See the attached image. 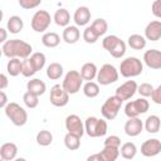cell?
Masks as SVG:
<instances>
[{
  "label": "cell",
  "mask_w": 161,
  "mask_h": 161,
  "mask_svg": "<svg viewBox=\"0 0 161 161\" xmlns=\"http://www.w3.org/2000/svg\"><path fill=\"white\" fill-rule=\"evenodd\" d=\"M52 23V16L47 10H36L31 18L30 26L36 33H44Z\"/></svg>",
  "instance_id": "10"
},
{
  "label": "cell",
  "mask_w": 161,
  "mask_h": 161,
  "mask_svg": "<svg viewBox=\"0 0 161 161\" xmlns=\"http://www.w3.org/2000/svg\"><path fill=\"white\" fill-rule=\"evenodd\" d=\"M64 125H65V128H67L68 133L75 135L78 137H82L86 133L84 123H83V121L80 119V117L78 114H69V116H67Z\"/></svg>",
  "instance_id": "12"
},
{
  "label": "cell",
  "mask_w": 161,
  "mask_h": 161,
  "mask_svg": "<svg viewBox=\"0 0 161 161\" xmlns=\"http://www.w3.org/2000/svg\"><path fill=\"white\" fill-rule=\"evenodd\" d=\"M24 28V21L20 16L18 15H13L8 19V23H6V29L9 33L11 34H18L23 30Z\"/></svg>",
  "instance_id": "25"
},
{
  "label": "cell",
  "mask_w": 161,
  "mask_h": 161,
  "mask_svg": "<svg viewBox=\"0 0 161 161\" xmlns=\"http://www.w3.org/2000/svg\"><path fill=\"white\" fill-rule=\"evenodd\" d=\"M18 146L14 142H5L0 147V157L5 161H13L16 158Z\"/></svg>",
  "instance_id": "19"
},
{
  "label": "cell",
  "mask_w": 161,
  "mask_h": 161,
  "mask_svg": "<svg viewBox=\"0 0 161 161\" xmlns=\"http://www.w3.org/2000/svg\"><path fill=\"white\" fill-rule=\"evenodd\" d=\"M150 102L146 98H137L135 101H130L125 106V114L128 118H136L140 114H143L148 111Z\"/></svg>",
  "instance_id": "8"
},
{
  "label": "cell",
  "mask_w": 161,
  "mask_h": 161,
  "mask_svg": "<svg viewBox=\"0 0 161 161\" xmlns=\"http://www.w3.org/2000/svg\"><path fill=\"white\" fill-rule=\"evenodd\" d=\"M83 89V94L88 98H94L99 94V84L96 82H86L82 87Z\"/></svg>",
  "instance_id": "31"
},
{
  "label": "cell",
  "mask_w": 161,
  "mask_h": 161,
  "mask_svg": "<svg viewBox=\"0 0 161 161\" xmlns=\"http://www.w3.org/2000/svg\"><path fill=\"white\" fill-rule=\"evenodd\" d=\"M143 62L151 69H161V50L148 49L143 53Z\"/></svg>",
  "instance_id": "15"
},
{
  "label": "cell",
  "mask_w": 161,
  "mask_h": 161,
  "mask_svg": "<svg viewBox=\"0 0 161 161\" xmlns=\"http://www.w3.org/2000/svg\"><path fill=\"white\" fill-rule=\"evenodd\" d=\"M151 11L152 14L157 18V19H161V0H155L151 5Z\"/></svg>",
  "instance_id": "43"
},
{
  "label": "cell",
  "mask_w": 161,
  "mask_h": 161,
  "mask_svg": "<svg viewBox=\"0 0 161 161\" xmlns=\"http://www.w3.org/2000/svg\"><path fill=\"white\" fill-rule=\"evenodd\" d=\"M161 152V141L157 138H148L141 145V153L145 157H153Z\"/></svg>",
  "instance_id": "14"
},
{
  "label": "cell",
  "mask_w": 161,
  "mask_h": 161,
  "mask_svg": "<svg viewBox=\"0 0 161 161\" xmlns=\"http://www.w3.org/2000/svg\"><path fill=\"white\" fill-rule=\"evenodd\" d=\"M14 161H26V158H24V157H16Z\"/></svg>",
  "instance_id": "49"
},
{
  "label": "cell",
  "mask_w": 161,
  "mask_h": 161,
  "mask_svg": "<svg viewBox=\"0 0 161 161\" xmlns=\"http://www.w3.org/2000/svg\"><path fill=\"white\" fill-rule=\"evenodd\" d=\"M8 77H6V74H4V73H1V75H0V89L1 91H4L6 87H8Z\"/></svg>",
  "instance_id": "46"
},
{
  "label": "cell",
  "mask_w": 161,
  "mask_h": 161,
  "mask_svg": "<svg viewBox=\"0 0 161 161\" xmlns=\"http://www.w3.org/2000/svg\"><path fill=\"white\" fill-rule=\"evenodd\" d=\"M137 87L138 86L135 80H126L125 83H122L116 88V96L122 101H128L137 92Z\"/></svg>",
  "instance_id": "13"
},
{
  "label": "cell",
  "mask_w": 161,
  "mask_h": 161,
  "mask_svg": "<svg viewBox=\"0 0 161 161\" xmlns=\"http://www.w3.org/2000/svg\"><path fill=\"white\" fill-rule=\"evenodd\" d=\"M36 142H38V145L44 146V147L52 145V142H53V135H52V132L48 131V130L39 131L36 133Z\"/></svg>",
  "instance_id": "34"
},
{
  "label": "cell",
  "mask_w": 161,
  "mask_h": 161,
  "mask_svg": "<svg viewBox=\"0 0 161 161\" xmlns=\"http://www.w3.org/2000/svg\"><path fill=\"white\" fill-rule=\"evenodd\" d=\"M42 43L47 48H55L60 43V36L55 31H48L42 36Z\"/></svg>",
  "instance_id": "28"
},
{
  "label": "cell",
  "mask_w": 161,
  "mask_h": 161,
  "mask_svg": "<svg viewBox=\"0 0 161 161\" xmlns=\"http://www.w3.org/2000/svg\"><path fill=\"white\" fill-rule=\"evenodd\" d=\"M30 59H31V62H33V64H34V67L36 68L38 72L44 68L45 62H47L45 54L42 53V52H35V53H33L31 57H30Z\"/></svg>",
  "instance_id": "36"
},
{
  "label": "cell",
  "mask_w": 161,
  "mask_h": 161,
  "mask_svg": "<svg viewBox=\"0 0 161 161\" xmlns=\"http://www.w3.org/2000/svg\"><path fill=\"white\" fill-rule=\"evenodd\" d=\"M21 69H23V60H20L19 58H13L6 64L8 74H10L11 77H18L19 74H21Z\"/></svg>",
  "instance_id": "30"
},
{
  "label": "cell",
  "mask_w": 161,
  "mask_h": 161,
  "mask_svg": "<svg viewBox=\"0 0 161 161\" xmlns=\"http://www.w3.org/2000/svg\"><path fill=\"white\" fill-rule=\"evenodd\" d=\"M83 40L86 42V43H88V44H93V43H96L97 40H98V38H99V35L96 33V30L89 25V26H87L84 30H83Z\"/></svg>",
  "instance_id": "38"
},
{
  "label": "cell",
  "mask_w": 161,
  "mask_h": 161,
  "mask_svg": "<svg viewBox=\"0 0 161 161\" xmlns=\"http://www.w3.org/2000/svg\"><path fill=\"white\" fill-rule=\"evenodd\" d=\"M122 103H123V101L121 98H118L116 94L108 97L101 107V113H102L103 118L108 119V121L114 119L122 107Z\"/></svg>",
  "instance_id": "6"
},
{
  "label": "cell",
  "mask_w": 161,
  "mask_h": 161,
  "mask_svg": "<svg viewBox=\"0 0 161 161\" xmlns=\"http://www.w3.org/2000/svg\"><path fill=\"white\" fill-rule=\"evenodd\" d=\"M146 40L157 42L161 39V20H152L145 28Z\"/></svg>",
  "instance_id": "16"
},
{
  "label": "cell",
  "mask_w": 161,
  "mask_h": 161,
  "mask_svg": "<svg viewBox=\"0 0 161 161\" xmlns=\"http://www.w3.org/2000/svg\"><path fill=\"white\" fill-rule=\"evenodd\" d=\"M153 86L150 84V83H141L138 87H137V92L140 93V96L142 98H147V97H151L152 96V92H153Z\"/></svg>",
  "instance_id": "40"
},
{
  "label": "cell",
  "mask_w": 161,
  "mask_h": 161,
  "mask_svg": "<svg viewBox=\"0 0 161 161\" xmlns=\"http://www.w3.org/2000/svg\"><path fill=\"white\" fill-rule=\"evenodd\" d=\"M1 161H5V160H3V158H1Z\"/></svg>",
  "instance_id": "50"
},
{
  "label": "cell",
  "mask_w": 161,
  "mask_h": 161,
  "mask_svg": "<svg viewBox=\"0 0 161 161\" xmlns=\"http://www.w3.org/2000/svg\"><path fill=\"white\" fill-rule=\"evenodd\" d=\"M146 38L143 35H140V34H131L127 39V44L130 48L135 49V50H142L145 49L146 47Z\"/></svg>",
  "instance_id": "26"
},
{
  "label": "cell",
  "mask_w": 161,
  "mask_h": 161,
  "mask_svg": "<svg viewBox=\"0 0 161 161\" xmlns=\"http://www.w3.org/2000/svg\"><path fill=\"white\" fill-rule=\"evenodd\" d=\"M99 153H101V156L104 161H116L119 156V148L111 147V146H104L103 150Z\"/></svg>",
  "instance_id": "32"
},
{
  "label": "cell",
  "mask_w": 161,
  "mask_h": 161,
  "mask_svg": "<svg viewBox=\"0 0 161 161\" xmlns=\"http://www.w3.org/2000/svg\"><path fill=\"white\" fill-rule=\"evenodd\" d=\"M80 75L83 78V80H87V82H92L94 78H97V74H98V68L94 63L92 62H88V63H84L80 68Z\"/></svg>",
  "instance_id": "21"
},
{
  "label": "cell",
  "mask_w": 161,
  "mask_h": 161,
  "mask_svg": "<svg viewBox=\"0 0 161 161\" xmlns=\"http://www.w3.org/2000/svg\"><path fill=\"white\" fill-rule=\"evenodd\" d=\"M151 99H152L153 103H156V104H161V84L157 86V87L153 89L152 96H151Z\"/></svg>",
  "instance_id": "44"
},
{
  "label": "cell",
  "mask_w": 161,
  "mask_h": 161,
  "mask_svg": "<svg viewBox=\"0 0 161 161\" xmlns=\"http://www.w3.org/2000/svg\"><path fill=\"white\" fill-rule=\"evenodd\" d=\"M4 112H5V116L11 121V123L14 126L20 127V126H24L28 122L26 111L20 104H18L16 102H10L4 108Z\"/></svg>",
  "instance_id": "5"
},
{
  "label": "cell",
  "mask_w": 161,
  "mask_h": 161,
  "mask_svg": "<svg viewBox=\"0 0 161 161\" xmlns=\"http://www.w3.org/2000/svg\"><path fill=\"white\" fill-rule=\"evenodd\" d=\"M143 127L148 133H157L161 130V118L156 114H151L145 119Z\"/></svg>",
  "instance_id": "24"
},
{
  "label": "cell",
  "mask_w": 161,
  "mask_h": 161,
  "mask_svg": "<svg viewBox=\"0 0 161 161\" xmlns=\"http://www.w3.org/2000/svg\"><path fill=\"white\" fill-rule=\"evenodd\" d=\"M0 97H1V98H0V107H1V108H5V107L10 103V102L8 101V96H6V93H5L4 91H1V92H0Z\"/></svg>",
  "instance_id": "45"
},
{
  "label": "cell",
  "mask_w": 161,
  "mask_h": 161,
  "mask_svg": "<svg viewBox=\"0 0 161 161\" xmlns=\"http://www.w3.org/2000/svg\"><path fill=\"white\" fill-rule=\"evenodd\" d=\"M0 34H1V38H0V42L4 44L5 42H8V33H6V29H4V28H0Z\"/></svg>",
  "instance_id": "48"
},
{
  "label": "cell",
  "mask_w": 161,
  "mask_h": 161,
  "mask_svg": "<svg viewBox=\"0 0 161 161\" xmlns=\"http://www.w3.org/2000/svg\"><path fill=\"white\" fill-rule=\"evenodd\" d=\"M63 73H64V69H63V65L60 63L53 62L47 67V77L52 80L59 79L63 75Z\"/></svg>",
  "instance_id": "27"
},
{
  "label": "cell",
  "mask_w": 161,
  "mask_h": 161,
  "mask_svg": "<svg viewBox=\"0 0 161 161\" xmlns=\"http://www.w3.org/2000/svg\"><path fill=\"white\" fill-rule=\"evenodd\" d=\"M73 20L75 23V26H84L91 21V10L87 6H79L75 9Z\"/></svg>",
  "instance_id": "18"
},
{
  "label": "cell",
  "mask_w": 161,
  "mask_h": 161,
  "mask_svg": "<svg viewBox=\"0 0 161 161\" xmlns=\"http://www.w3.org/2000/svg\"><path fill=\"white\" fill-rule=\"evenodd\" d=\"M64 145H65V147L68 150L75 151V150H78L80 147V137L67 132V135L64 136Z\"/></svg>",
  "instance_id": "33"
},
{
  "label": "cell",
  "mask_w": 161,
  "mask_h": 161,
  "mask_svg": "<svg viewBox=\"0 0 161 161\" xmlns=\"http://www.w3.org/2000/svg\"><path fill=\"white\" fill-rule=\"evenodd\" d=\"M40 4H42V0H19V5H20V8L26 9V10L38 8Z\"/></svg>",
  "instance_id": "42"
},
{
  "label": "cell",
  "mask_w": 161,
  "mask_h": 161,
  "mask_svg": "<svg viewBox=\"0 0 161 161\" xmlns=\"http://www.w3.org/2000/svg\"><path fill=\"white\" fill-rule=\"evenodd\" d=\"M62 86L69 94H75L83 87V78L78 70H69L64 75Z\"/></svg>",
  "instance_id": "7"
},
{
  "label": "cell",
  "mask_w": 161,
  "mask_h": 161,
  "mask_svg": "<svg viewBox=\"0 0 161 161\" xmlns=\"http://www.w3.org/2000/svg\"><path fill=\"white\" fill-rule=\"evenodd\" d=\"M119 73L116 69L114 65L112 64H103L101 67V69H98V74H97V83L101 86H109L114 82L118 80Z\"/></svg>",
  "instance_id": "9"
},
{
  "label": "cell",
  "mask_w": 161,
  "mask_h": 161,
  "mask_svg": "<svg viewBox=\"0 0 161 161\" xmlns=\"http://www.w3.org/2000/svg\"><path fill=\"white\" fill-rule=\"evenodd\" d=\"M123 130H125V133L127 136L136 137V136H138L142 132V130H143V122L138 117H136V118H128L126 121V123H125Z\"/></svg>",
  "instance_id": "17"
},
{
  "label": "cell",
  "mask_w": 161,
  "mask_h": 161,
  "mask_svg": "<svg viewBox=\"0 0 161 161\" xmlns=\"http://www.w3.org/2000/svg\"><path fill=\"white\" fill-rule=\"evenodd\" d=\"M137 153V146L133 142H125L123 145H121L119 148V155L125 158V160H132Z\"/></svg>",
  "instance_id": "29"
},
{
  "label": "cell",
  "mask_w": 161,
  "mask_h": 161,
  "mask_svg": "<svg viewBox=\"0 0 161 161\" xmlns=\"http://www.w3.org/2000/svg\"><path fill=\"white\" fill-rule=\"evenodd\" d=\"M26 89H28V92H30V93H33V94H35V96H43L44 93H45V91H47V86H45V83L42 80V79H39V78H33V79H30V80H28V83H26Z\"/></svg>",
  "instance_id": "22"
},
{
  "label": "cell",
  "mask_w": 161,
  "mask_h": 161,
  "mask_svg": "<svg viewBox=\"0 0 161 161\" xmlns=\"http://www.w3.org/2000/svg\"><path fill=\"white\" fill-rule=\"evenodd\" d=\"M53 20L54 23L58 25V26H69V23H70V14L67 9L64 8H60L58 9L55 13H54V16H53Z\"/></svg>",
  "instance_id": "23"
},
{
  "label": "cell",
  "mask_w": 161,
  "mask_h": 161,
  "mask_svg": "<svg viewBox=\"0 0 161 161\" xmlns=\"http://www.w3.org/2000/svg\"><path fill=\"white\" fill-rule=\"evenodd\" d=\"M87 161H104V160L102 158L101 153L98 152V153H93V155L88 156V157H87Z\"/></svg>",
  "instance_id": "47"
},
{
  "label": "cell",
  "mask_w": 161,
  "mask_h": 161,
  "mask_svg": "<svg viewBox=\"0 0 161 161\" xmlns=\"http://www.w3.org/2000/svg\"><path fill=\"white\" fill-rule=\"evenodd\" d=\"M143 72V64L137 57H127L119 64V73L125 78H133Z\"/></svg>",
  "instance_id": "4"
},
{
  "label": "cell",
  "mask_w": 161,
  "mask_h": 161,
  "mask_svg": "<svg viewBox=\"0 0 161 161\" xmlns=\"http://www.w3.org/2000/svg\"><path fill=\"white\" fill-rule=\"evenodd\" d=\"M36 72H38V70H36V68L34 67V64H33V62H31V59H30V58H28V59H24V60H23V69H21V74H23L25 78H30V77H33Z\"/></svg>",
  "instance_id": "37"
},
{
  "label": "cell",
  "mask_w": 161,
  "mask_h": 161,
  "mask_svg": "<svg viewBox=\"0 0 161 161\" xmlns=\"http://www.w3.org/2000/svg\"><path fill=\"white\" fill-rule=\"evenodd\" d=\"M104 146H111V147H117L119 148L121 147V138L116 135H111V136H107L106 140L103 141Z\"/></svg>",
  "instance_id": "41"
},
{
  "label": "cell",
  "mask_w": 161,
  "mask_h": 161,
  "mask_svg": "<svg viewBox=\"0 0 161 161\" xmlns=\"http://www.w3.org/2000/svg\"><path fill=\"white\" fill-rule=\"evenodd\" d=\"M49 101L54 107H64L69 102V93L63 88L62 84H54L50 88Z\"/></svg>",
  "instance_id": "11"
},
{
  "label": "cell",
  "mask_w": 161,
  "mask_h": 161,
  "mask_svg": "<svg viewBox=\"0 0 161 161\" xmlns=\"http://www.w3.org/2000/svg\"><path fill=\"white\" fill-rule=\"evenodd\" d=\"M84 130L89 137H102L108 131V125L104 118H97L94 116L87 117L84 121Z\"/></svg>",
  "instance_id": "3"
},
{
  "label": "cell",
  "mask_w": 161,
  "mask_h": 161,
  "mask_svg": "<svg viewBox=\"0 0 161 161\" xmlns=\"http://www.w3.org/2000/svg\"><path fill=\"white\" fill-rule=\"evenodd\" d=\"M62 38L67 44H75L80 38V31H79L78 26L69 25V26L64 28V30L62 33Z\"/></svg>",
  "instance_id": "20"
},
{
  "label": "cell",
  "mask_w": 161,
  "mask_h": 161,
  "mask_svg": "<svg viewBox=\"0 0 161 161\" xmlns=\"http://www.w3.org/2000/svg\"><path fill=\"white\" fill-rule=\"evenodd\" d=\"M1 50H3V54L9 59L19 58L24 60L30 58L33 54V47L21 39H10L5 42L1 47Z\"/></svg>",
  "instance_id": "1"
},
{
  "label": "cell",
  "mask_w": 161,
  "mask_h": 161,
  "mask_svg": "<svg viewBox=\"0 0 161 161\" xmlns=\"http://www.w3.org/2000/svg\"><path fill=\"white\" fill-rule=\"evenodd\" d=\"M91 26L96 30V33L99 36L101 35H104L107 33V30H108V24H107L106 19H103V18H98V19L93 20V23L91 24Z\"/></svg>",
  "instance_id": "35"
},
{
  "label": "cell",
  "mask_w": 161,
  "mask_h": 161,
  "mask_svg": "<svg viewBox=\"0 0 161 161\" xmlns=\"http://www.w3.org/2000/svg\"><path fill=\"white\" fill-rule=\"evenodd\" d=\"M23 102H24V104H25L28 108H35V107H38V104H39V97L26 91V92L23 94Z\"/></svg>",
  "instance_id": "39"
},
{
  "label": "cell",
  "mask_w": 161,
  "mask_h": 161,
  "mask_svg": "<svg viewBox=\"0 0 161 161\" xmlns=\"http://www.w3.org/2000/svg\"><path fill=\"white\" fill-rule=\"evenodd\" d=\"M102 47L113 57V58H122L126 53V43L117 35H107L102 40Z\"/></svg>",
  "instance_id": "2"
}]
</instances>
